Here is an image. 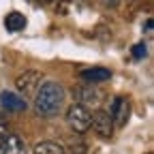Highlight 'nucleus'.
Returning a JSON list of instances; mask_svg holds the SVG:
<instances>
[{"mask_svg":"<svg viewBox=\"0 0 154 154\" xmlns=\"http://www.w3.org/2000/svg\"><path fill=\"white\" fill-rule=\"evenodd\" d=\"M64 101H66V92H64L62 84L51 82V79L43 82L34 94V111L41 118H54L64 107Z\"/></svg>","mask_w":154,"mask_h":154,"instance_id":"obj_1","label":"nucleus"},{"mask_svg":"<svg viewBox=\"0 0 154 154\" xmlns=\"http://www.w3.org/2000/svg\"><path fill=\"white\" fill-rule=\"evenodd\" d=\"M41 82H43V75L38 71H26L15 79V88H17L19 96L26 101V99H32L36 94V90L41 88Z\"/></svg>","mask_w":154,"mask_h":154,"instance_id":"obj_2","label":"nucleus"},{"mask_svg":"<svg viewBox=\"0 0 154 154\" xmlns=\"http://www.w3.org/2000/svg\"><path fill=\"white\" fill-rule=\"evenodd\" d=\"M90 109L88 107H84V105H71L69 109H66V122H69V126L75 131V133H86L88 128H90Z\"/></svg>","mask_w":154,"mask_h":154,"instance_id":"obj_3","label":"nucleus"},{"mask_svg":"<svg viewBox=\"0 0 154 154\" xmlns=\"http://www.w3.org/2000/svg\"><path fill=\"white\" fill-rule=\"evenodd\" d=\"M109 118H111V122H113V128L118 126V128H122L124 124H126V120H128V113H131V103H128V99L126 96H116V99L111 101V107H109Z\"/></svg>","mask_w":154,"mask_h":154,"instance_id":"obj_4","label":"nucleus"},{"mask_svg":"<svg viewBox=\"0 0 154 154\" xmlns=\"http://www.w3.org/2000/svg\"><path fill=\"white\" fill-rule=\"evenodd\" d=\"M90 126L94 128V133L99 137H111V133H113V122L105 109H96L90 116Z\"/></svg>","mask_w":154,"mask_h":154,"instance_id":"obj_5","label":"nucleus"},{"mask_svg":"<svg viewBox=\"0 0 154 154\" xmlns=\"http://www.w3.org/2000/svg\"><path fill=\"white\" fill-rule=\"evenodd\" d=\"M0 107H2V111H11V113H19V111H26L28 103L22 99L19 94L15 92H0Z\"/></svg>","mask_w":154,"mask_h":154,"instance_id":"obj_6","label":"nucleus"},{"mask_svg":"<svg viewBox=\"0 0 154 154\" xmlns=\"http://www.w3.org/2000/svg\"><path fill=\"white\" fill-rule=\"evenodd\" d=\"M71 92H73V96H75V105L88 107V105H96V103L101 101V94L96 92L92 86H77V88H73Z\"/></svg>","mask_w":154,"mask_h":154,"instance_id":"obj_7","label":"nucleus"},{"mask_svg":"<svg viewBox=\"0 0 154 154\" xmlns=\"http://www.w3.org/2000/svg\"><path fill=\"white\" fill-rule=\"evenodd\" d=\"M79 77L84 82H88V86L92 84H101V82H107L111 77V71L109 69H103V66H92V69H84L79 73Z\"/></svg>","mask_w":154,"mask_h":154,"instance_id":"obj_8","label":"nucleus"},{"mask_svg":"<svg viewBox=\"0 0 154 154\" xmlns=\"http://www.w3.org/2000/svg\"><path fill=\"white\" fill-rule=\"evenodd\" d=\"M0 154H26V143L19 135L11 133L9 137L0 143Z\"/></svg>","mask_w":154,"mask_h":154,"instance_id":"obj_9","label":"nucleus"},{"mask_svg":"<svg viewBox=\"0 0 154 154\" xmlns=\"http://www.w3.org/2000/svg\"><path fill=\"white\" fill-rule=\"evenodd\" d=\"M26 24H28L26 15L19 13V11H11V13H7V17H5V28H7L9 32H22V30L26 28Z\"/></svg>","mask_w":154,"mask_h":154,"instance_id":"obj_10","label":"nucleus"},{"mask_svg":"<svg viewBox=\"0 0 154 154\" xmlns=\"http://www.w3.org/2000/svg\"><path fill=\"white\" fill-rule=\"evenodd\" d=\"M64 152H66L64 146L58 141H41L32 150V154H64Z\"/></svg>","mask_w":154,"mask_h":154,"instance_id":"obj_11","label":"nucleus"},{"mask_svg":"<svg viewBox=\"0 0 154 154\" xmlns=\"http://www.w3.org/2000/svg\"><path fill=\"white\" fill-rule=\"evenodd\" d=\"M146 54H148V45H146V43H137V45L133 47V58H135V60L146 58Z\"/></svg>","mask_w":154,"mask_h":154,"instance_id":"obj_12","label":"nucleus"},{"mask_svg":"<svg viewBox=\"0 0 154 154\" xmlns=\"http://www.w3.org/2000/svg\"><path fill=\"white\" fill-rule=\"evenodd\" d=\"M11 135V131H9V126H7V122L5 120H0V143H2L7 137Z\"/></svg>","mask_w":154,"mask_h":154,"instance_id":"obj_13","label":"nucleus"},{"mask_svg":"<svg viewBox=\"0 0 154 154\" xmlns=\"http://www.w3.org/2000/svg\"><path fill=\"white\" fill-rule=\"evenodd\" d=\"M146 32H152V19H146Z\"/></svg>","mask_w":154,"mask_h":154,"instance_id":"obj_14","label":"nucleus"},{"mask_svg":"<svg viewBox=\"0 0 154 154\" xmlns=\"http://www.w3.org/2000/svg\"><path fill=\"white\" fill-rule=\"evenodd\" d=\"M0 120H2V107H0Z\"/></svg>","mask_w":154,"mask_h":154,"instance_id":"obj_15","label":"nucleus"},{"mask_svg":"<svg viewBox=\"0 0 154 154\" xmlns=\"http://www.w3.org/2000/svg\"><path fill=\"white\" fill-rule=\"evenodd\" d=\"M148 154H152V152H148Z\"/></svg>","mask_w":154,"mask_h":154,"instance_id":"obj_16","label":"nucleus"}]
</instances>
